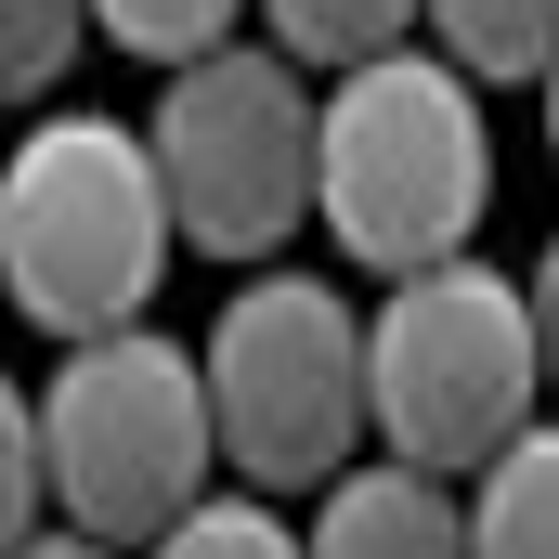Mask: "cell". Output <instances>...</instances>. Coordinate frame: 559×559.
<instances>
[{"label": "cell", "mask_w": 559, "mask_h": 559, "mask_svg": "<svg viewBox=\"0 0 559 559\" xmlns=\"http://www.w3.org/2000/svg\"><path fill=\"white\" fill-rule=\"evenodd\" d=\"M299 559H468V521H455V481H417V468H338Z\"/></svg>", "instance_id": "cell-7"}, {"label": "cell", "mask_w": 559, "mask_h": 559, "mask_svg": "<svg viewBox=\"0 0 559 559\" xmlns=\"http://www.w3.org/2000/svg\"><path fill=\"white\" fill-rule=\"evenodd\" d=\"M404 39H417L404 0H286L274 26H261V52H274L286 79H312V66H325V79H365V66H391Z\"/></svg>", "instance_id": "cell-10"}, {"label": "cell", "mask_w": 559, "mask_h": 559, "mask_svg": "<svg viewBox=\"0 0 559 559\" xmlns=\"http://www.w3.org/2000/svg\"><path fill=\"white\" fill-rule=\"evenodd\" d=\"M52 534V495H39V417H26V378H0V559H26Z\"/></svg>", "instance_id": "cell-14"}, {"label": "cell", "mask_w": 559, "mask_h": 559, "mask_svg": "<svg viewBox=\"0 0 559 559\" xmlns=\"http://www.w3.org/2000/svg\"><path fill=\"white\" fill-rule=\"evenodd\" d=\"M547 143H559V66H547Z\"/></svg>", "instance_id": "cell-17"}, {"label": "cell", "mask_w": 559, "mask_h": 559, "mask_svg": "<svg viewBox=\"0 0 559 559\" xmlns=\"http://www.w3.org/2000/svg\"><path fill=\"white\" fill-rule=\"evenodd\" d=\"M143 169L169 195V248L274 261L312 222V79H286L261 39L182 66L143 118Z\"/></svg>", "instance_id": "cell-6"}, {"label": "cell", "mask_w": 559, "mask_h": 559, "mask_svg": "<svg viewBox=\"0 0 559 559\" xmlns=\"http://www.w3.org/2000/svg\"><path fill=\"white\" fill-rule=\"evenodd\" d=\"M481 209H495V131L455 66L404 39L391 66L312 92V222L338 235L352 274L404 286L429 261H468Z\"/></svg>", "instance_id": "cell-1"}, {"label": "cell", "mask_w": 559, "mask_h": 559, "mask_svg": "<svg viewBox=\"0 0 559 559\" xmlns=\"http://www.w3.org/2000/svg\"><path fill=\"white\" fill-rule=\"evenodd\" d=\"M143 559H299V521L261 508V495H195Z\"/></svg>", "instance_id": "cell-12"}, {"label": "cell", "mask_w": 559, "mask_h": 559, "mask_svg": "<svg viewBox=\"0 0 559 559\" xmlns=\"http://www.w3.org/2000/svg\"><path fill=\"white\" fill-rule=\"evenodd\" d=\"M417 52L455 66L468 92H547L559 13H547V0H442V13H417Z\"/></svg>", "instance_id": "cell-8"}, {"label": "cell", "mask_w": 559, "mask_h": 559, "mask_svg": "<svg viewBox=\"0 0 559 559\" xmlns=\"http://www.w3.org/2000/svg\"><path fill=\"white\" fill-rule=\"evenodd\" d=\"M156 274H169V195L143 169L131 118L66 105L0 156V286L26 325H52L66 352L118 338V325H143Z\"/></svg>", "instance_id": "cell-2"}, {"label": "cell", "mask_w": 559, "mask_h": 559, "mask_svg": "<svg viewBox=\"0 0 559 559\" xmlns=\"http://www.w3.org/2000/svg\"><path fill=\"white\" fill-rule=\"evenodd\" d=\"M26 559H105V547H79V534H39V547H26Z\"/></svg>", "instance_id": "cell-16"}, {"label": "cell", "mask_w": 559, "mask_h": 559, "mask_svg": "<svg viewBox=\"0 0 559 559\" xmlns=\"http://www.w3.org/2000/svg\"><path fill=\"white\" fill-rule=\"evenodd\" d=\"M92 26H105L118 52H143V66H169V79L209 66V52H235V13H222V0H105Z\"/></svg>", "instance_id": "cell-13"}, {"label": "cell", "mask_w": 559, "mask_h": 559, "mask_svg": "<svg viewBox=\"0 0 559 559\" xmlns=\"http://www.w3.org/2000/svg\"><path fill=\"white\" fill-rule=\"evenodd\" d=\"M92 13L79 0H0V105H52V79L79 66Z\"/></svg>", "instance_id": "cell-11"}, {"label": "cell", "mask_w": 559, "mask_h": 559, "mask_svg": "<svg viewBox=\"0 0 559 559\" xmlns=\"http://www.w3.org/2000/svg\"><path fill=\"white\" fill-rule=\"evenodd\" d=\"M534 417H547V391H534L521 274L429 261V274H404L365 312V429L391 442V468L468 481V468H495Z\"/></svg>", "instance_id": "cell-4"}, {"label": "cell", "mask_w": 559, "mask_h": 559, "mask_svg": "<svg viewBox=\"0 0 559 559\" xmlns=\"http://www.w3.org/2000/svg\"><path fill=\"white\" fill-rule=\"evenodd\" d=\"M521 325H534V391H547V417H559V235L534 248V286H521Z\"/></svg>", "instance_id": "cell-15"}, {"label": "cell", "mask_w": 559, "mask_h": 559, "mask_svg": "<svg viewBox=\"0 0 559 559\" xmlns=\"http://www.w3.org/2000/svg\"><path fill=\"white\" fill-rule=\"evenodd\" d=\"M455 521H468V559H559V417H534L495 468H468Z\"/></svg>", "instance_id": "cell-9"}, {"label": "cell", "mask_w": 559, "mask_h": 559, "mask_svg": "<svg viewBox=\"0 0 559 559\" xmlns=\"http://www.w3.org/2000/svg\"><path fill=\"white\" fill-rule=\"evenodd\" d=\"M195 391H209V455L261 508L312 495L365 442V312L312 274H248L195 352Z\"/></svg>", "instance_id": "cell-5"}, {"label": "cell", "mask_w": 559, "mask_h": 559, "mask_svg": "<svg viewBox=\"0 0 559 559\" xmlns=\"http://www.w3.org/2000/svg\"><path fill=\"white\" fill-rule=\"evenodd\" d=\"M39 417V495H52V534L131 559L156 547L195 495H209V391H195V352L118 325V338H79L52 365V391H26Z\"/></svg>", "instance_id": "cell-3"}]
</instances>
